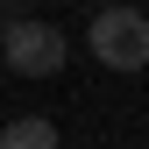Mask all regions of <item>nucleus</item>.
<instances>
[{
    "label": "nucleus",
    "instance_id": "f03ea898",
    "mask_svg": "<svg viewBox=\"0 0 149 149\" xmlns=\"http://www.w3.org/2000/svg\"><path fill=\"white\" fill-rule=\"evenodd\" d=\"M0 57H7L14 78H57L71 50H64V29H50V22H36V14H22V22L0 29Z\"/></svg>",
    "mask_w": 149,
    "mask_h": 149
},
{
    "label": "nucleus",
    "instance_id": "f257e3e1",
    "mask_svg": "<svg viewBox=\"0 0 149 149\" xmlns=\"http://www.w3.org/2000/svg\"><path fill=\"white\" fill-rule=\"evenodd\" d=\"M85 43H92V57H100L107 71H142V64H149V14L128 7V0H114V7L92 14Z\"/></svg>",
    "mask_w": 149,
    "mask_h": 149
},
{
    "label": "nucleus",
    "instance_id": "20e7f679",
    "mask_svg": "<svg viewBox=\"0 0 149 149\" xmlns=\"http://www.w3.org/2000/svg\"><path fill=\"white\" fill-rule=\"evenodd\" d=\"M92 7H114V0H92Z\"/></svg>",
    "mask_w": 149,
    "mask_h": 149
},
{
    "label": "nucleus",
    "instance_id": "7ed1b4c3",
    "mask_svg": "<svg viewBox=\"0 0 149 149\" xmlns=\"http://www.w3.org/2000/svg\"><path fill=\"white\" fill-rule=\"evenodd\" d=\"M0 149H64V142H57V121L50 114H22V121L0 128Z\"/></svg>",
    "mask_w": 149,
    "mask_h": 149
}]
</instances>
